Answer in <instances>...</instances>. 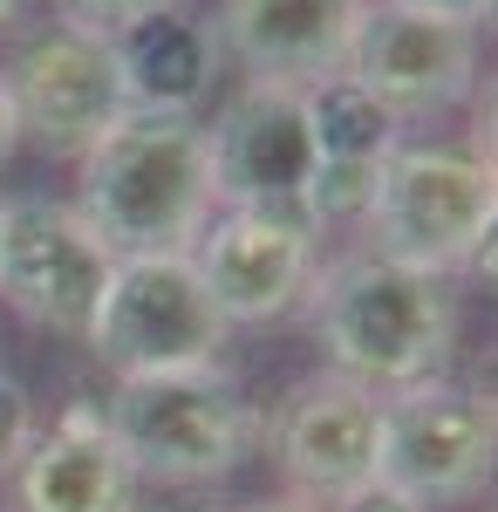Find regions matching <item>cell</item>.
<instances>
[{
	"instance_id": "6da1fadb",
	"label": "cell",
	"mask_w": 498,
	"mask_h": 512,
	"mask_svg": "<svg viewBox=\"0 0 498 512\" xmlns=\"http://www.w3.org/2000/svg\"><path fill=\"white\" fill-rule=\"evenodd\" d=\"M458 280L383 260L369 246H355L342 260H321L314 294H307V328L328 355V369H342L376 396L410 390L423 376H444L458 349Z\"/></svg>"
},
{
	"instance_id": "7a4b0ae2",
	"label": "cell",
	"mask_w": 498,
	"mask_h": 512,
	"mask_svg": "<svg viewBox=\"0 0 498 512\" xmlns=\"http://www.w3.org/2000/svg\"><path fill=\"white\" fill-rule=\"evenodd\" d=\"M76 212L116 260L130 253H192L205 219L219 212L205 123L171 110H130L82 151Z\"/></svg>"
},
{
	"instance_id": "3957f363",
	"label": "cell",
	"mask_w": 498,
	"mask_h": 512,
	"mask_svg": "<svg viewBox=\"0 0 498 512\" xmlns=\"http://www.w3.org/2000/svg\"><path fill=\"white\" fill-rule=\"evenodd\" d=\"M492 158L478 144L403 137L376 171V192L362 205L369 253L423 267V274H492Z\"/></svg>"
},
{
	"instance_id": "277c9868",
	"label": "cell",
	"mask_w": 498,
	"mask_h": 512,
	"mask_svg": "<svg viewBox=\"0 0 498 512\" xmlns=\"http://www.w3.org/2000/svg\"><path fill=\"white\" fill-rule=\"evenodd\" d=\"M103 417L137 485H219L260 451V403L226 376V362L130 376L110 390Z\"/></svg>"
},
{
	"instance_id": "5b68a950",
	"label": "cell",
	"mask_w": 498,
	"mask_h": 512,
	"mask_svg": "<svg viewBox=\"0 0 498 512\" xmlns=\"http://www.w3.org/2000/svg\"><path fill=\"white\" fill-rule=\"evenodd\" d=\"M89 355L116 383L130 376H178V369H212L226 355L232 328L198 287L185 253H130L110 267L103 308L89 321Z\"/></svg>"
},
{
	"instance_id": "8992f818",
	"label": "cell",
	"mask_w": 498,
	"mask_h": 512,
	"mask_svg": "<svg viewBox=\"0 0 498 512\" xmlns=\"http://www.w3.org/2000/svg\"><path fill=\"white\" fill-rule=\"evenodd\" d=\"M14 130L41 144L48 158H82L110 123L130 117V89L116 41L76 21H41L14 41V55L0 62Z\"/></svg>"
},
{
	"instance_id": "52a82bcc",
	"label": "cell",
	"mask_w": 498,
	"mask_h": 512,
	"mask_svg": "<svg viewBox=\"0 0 498 512\" xmlns=\"http://www.w3.org/2000/svg\"><path fill=\"white\" fill-rule=\"evenodd\" d=\"M205 158H212V192L219 205L273 212L321 233L314 219V130H307L301 82H260L246 76L205 123Z\"/></svg>"
},
{
	"instance_id": "ba28073f",
	"label": "cell",
	"mask_w": 498,
	"mask_h": 512,
	"mask_svg": "<svg viewBox=\"0 0 498 512\" xmlns=\"http://www.w3.org/2000/svg\"><path fill=\"white\" fill-rule=\"evenodd\" d=\"M116 253L89 233L76 205L41 192L0 198V301L48 335L82 342L103 308Z\"/></svg>"
},
{
	"instance_id": "9c48e42d",
	"label": "cell",
	"mask_w": 498,
	"mask_h": 512,
	"mask_svg": "<svg viewBox=\"0 0 498 512\" xmlns=\"http://www.w3.org/2000/svg\"><path fill=\"white\" fill-rule=\"evenodd\" d=\"M498 451V417L492 396L451 383V376H423L410 390L383 396V458L376 478L410 492L417 506H458L478 499L492 478Z\"/></svg>"
},
{
	"instance_id": "30bf717a",
	"label": "cell",
	"mask_w": 498,
	"mask_h": 512,
	"mask_svg": "<svg viewBox=\"0 0 498 512\" xmlns=\"http://www.w3.org/2000/svg\"><path fill=\"white\" fill-rule=\"evenodd\" d=\"M342 76H355L396 123L451 117L478 89V28L410 0H362Z\"/></svg>"
},
{
	"instance_id": "8fae6325",
	"label": "cell",
	"mask_w": 498,
	"mask_h": 512,
	"mask_svg": "<svg viewBox=\"0 0 498 512\" xmlns=\"http://www.w3.org/2000/svg\"><path fill=\"white\" fill-rule=\"evenodd\" d=\"M260 444L294 485V499H342L376 478L383 458V396L342 369H314L260 417Z\"/></svg>"
},
{
	"instance_id": "7c38bea8",
	"label": "cell",
	"mask_w": 498,
	"mask_h": 512,
	"mask_svg": "<svg viewBox=\"0 0 498 512\" xmlns=\"http://www.w3.org/2000/svg\"><path fill=\"white\" fill-rule=\"evenodd\" d=\"M185 260L198 287L212 294V308L226 315V328H267L307 308L314 274H321V233L273 219V212L219 205Z\"/></svg>"
},
{
	"instance_id": "4fadbf2b",
	"label": "cell",
	"mask_w": 498,
	"mask_h": 512,
	"mask_svg": "<svg viewBox=\"0 0 498 512\" xmlns=\"http://www.w3.org/2000/svg\"><path fill=\"white\" fill-rule=\"evenodd\" d=\"M130 499H137V472L96 396H69L55 424L35 431L28 458L14 465L21 512H123Z\"/></svg>"
},
{
	"instance_id": "5bb4252c",
	"label": "cell",
	"mask_w": 498,
	"mask_h": 512,
	"mask_svg": "<svg viewBox=\"0 0 498 512\" xmlns=\"http://www.w3.org/2000/svg\"><path fill=\"white\" fill-rule=\"evenodd\" d=\"M362 0H219L212 35L219 55L260 82H314L335 76Z\"/></svg>"
},
{
	"instance_id": "9a60e30c",
	"label": "cell",
	"mask_w": 498,
	"mask_h": 512,
	"mask_svg": "<svg viewBox=\"0 0 498 512\" xmlns=\"http://www.w3.org/2000/svg\"><path fill=\"white\" fill-rule=\"evenodd\" d=\"M116 62H123V89L130 110H171V117H198V103L219 82V35L212 14H198L192 0H157L151 14H137L130 28H116Z\"/></svg>"
},
{
	"instance_id": "2e32d148",
	"label": "cell",
	"mask_w": 498,
	"mask_h": 512,
	"mask_svg": "<svg viewBox=\"0 0 498 512\" xmlns=\"http://www.w3.org/2000/svg\"><path fill=\"white\" fill-rule=\"evenodd\" d=\"M301 103H307V130H314V158L321 164H383L403 144V123L342 69L301 82Z\"/></svg>"
},
{
	"instance_id": "e0dca14e",
	"label": "cell",
	"mask_w": 498,
	"mask_h": 512,
	"mask_svg": "<svg viewBox=\"0 0 498 512\" xmlns=\"http://www.w3.org/2000/svg\"><path fill=\"white\" fill-rule=\"evenodd\" d=\"M41 417H35V396L21 390L7 369H0V478H14V465L28 458V444H35Z\"/></svg>"
},
{
	"instance_id": "ac0fdd59",
	"label": "cell",
	"mask_w": 498,
	"mask_h": 512,
	"mask_svg": "<svg viewBox=\"0 0 498 512\" xmlns=\"http://www.w3.org/2000/svg\"><path fill=\"white\" fill-rule=\"evenodd\" d=\"M157 0H55V21H76V28H96V35H116L130 28L137 14H151Z\"/></svg>"
},
{
	"instance_id": "d6986e66",
	"label": "cell",
	"mask_w": 498,
	"mask_h": 512,
	"mask_svg": "<svg viewBox=\"0 0 498 512\" xmlns=\"http://www.w3.org/2000/svg\"><path fill=\"white\" fill-rule=\"evenodd\" d=\"M321 512H430V506H417L410 492H396V485H383V478H369V485H355V492H342V499H328Z\"/></svg>"
},
{
	"instance_id": "ffe728a7",
	"label": "cell",
	"mask_w": 498,
	"mask_h": 512,
	"mask_svg": "<svg viewBox=\"0 0 498 512\" xmlns=\"http://www.w3.org/2000/svg\"><path fill=\"white\" fill-rule=\"evenodd\" d=\"M410 7H430V14H444V21H464V28L492 21V0H410Z\"/></svg>"
},
{
	"instance_id": "44dd1931",
	"label": "cell",
	"mask_w": 498,
	"mask_h": 512,
	"mask_svg": "<svg viewBox=\"0 0 498 512\" xmlns=\"http://www.w3.org/2000/svg\"><path fill=\"white\" fill-rule=\"evenodd\" d=\"M14 144H21V130H14V103H7V82H0V164L14 158Z\"/></svg>"
},
{
	"instance_id": "7402d4cb",
	"label": "cell",
	"mask_w": 498,
	"mask_h": 512,
	"mask_svg": "<svg viewBox=\"0 0 498 512\" xmlns=\"http://www.w3.org/2000/svg\"><path fill=\"white\" fill-rule=\"evenodd\" d=\"M239 512H321V506H314V499H294V492H287V499H253V506H239Z\"/></svg>"
},
{
	"instance_id": "603a6c76",
	"label": "cell",
	"mask_w": 498,
	"mask_h": 512,
	"mask_svg": "<svg viewBox=\"0 0 498 512\" xmlns=\"http://www.w3.org/2000/svg\"><path fill=\"white\" fill-rule=\"evenodd\" d=\"M28 7H35V0H0V35H7V28H21V14H28Z\"/></svg>"
},
{
	"instance_id": "cb8c5ba5",
	"label": "cell",
	"mask_w": 498,
	"mask_h": 512,
	"mask_svg": "<svg viewBox=\"0 0 498 512\" xmlns=\"http://www.w3.org/2000/svg\"><path fill=\"white\" fill-rule=\"evenodd\" d=\"M123 512H157V506H144V499H130V506H123Z\"/></svg>"
}]
</instances>
